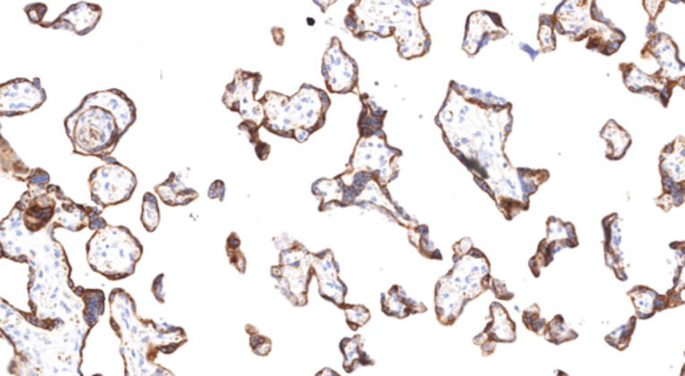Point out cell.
<instances>
[{
	"label": "cell",
	"instance_id": "cell-20",
	"mask_svg": "<svg viewBox=\"0 0 685 376\" xmlns=\"http://www.w3.org/2000/svg\"><path fill=\"white\" fill-rule=\"evenodd\" d=\"M312 193L320 200V212L344 208L345 184L341 175L334 178H319L312 184Z\"/></svg>",
	"mask_w": 685,
	"mask_h": 376
},
{
	"label": "cell",
	"instance_id": "cell-36",
	"mask_svg": "<svg viewBox=\"0 0 685 376\" xmlns=\"http://www.w3.org/2000/svg\"><path fill=\"white\" fill-rule=\"evenodd\" d=\"M47 5L38 3V4H30L26 7L27 15H29L30 21L35 24H40L43 21V16H45Z\"/></svg>",
	"mask_w": 685,
	"mask_h": 376
},
{
	"label": "cell",
	"instance_id": "cell-21",
	"mask_svg": "<svg viewBox=\"0 0 685 376\" xmlns=\"http://www.w3.org/2000/svg\"><path fill=\"white\" fill-rule=\"evenodd\" d=\"M341 351L344 356L342 369L345 372H351L358 370L359 367L374 366L375 361L369 358L368 354L364 348V339L360 335H355L353 338H345L341 342Z\"/></svg>",
	"mask_w": 685,
	"mask_h": 376
},
{
	"label": "cell",
	"instance_id": "cell-35",
	"mask_svg": "<svg viewBox=\"0 0 685 376\" xmlns=\"http://www.w3.org/2000/svg\"><path fill=\"white\" fill-rule=\"evenodd\" d=\"M490 289L495 292V297L498 300H513V292L509 291L508 286L503 281L498 280V278H492L490 283Z\"/></svg>",
	"mask_w": 685,
	"mask_h": 376
},
{
	"label": "cell",
	"instance_id": "cell-38",
	"mask_svg": "<svg viewBox=\"0 0 685 376\" xmlns=\"http://www.w3.org/2000/svg\"><path fill=\"white\" fill-rule=\"evenodd\" d=\"M164 278L165 275H160L153 283V294L160 303H165V291H164Z\"/></svg>",
	"mask_w": 685,
	"mask_h": 376
},
{
	"label": "cell",
	"instance_id": "cell-22",
	"mask_svg": "<svg viewBox=\"0 0 685 376\" xmlns=\"http://www.w3.org/2000/svg\"><path fill=\"white\" fill-rule=\"evenodd\" d=\"M601 132H604V134H601V137L608 140L609 149L608 154H606L608 158H622L627 149L630 148V142H632L628 132L622 127L617 125L614 121L606 124V126L604 127Z\"/></svg>",
	"mask_w": 685,
	"mask_h": 376
},
{
	"label": "cell",
	"instance_id": "cell-28",
	"mask_svg": "<svg viewBox=\"0 0 685 376\" xmlns=\"http://www.w3.org/2000/svg\"><path fill=\"white\" fill-rule=\"evenodd\" d=\"M258 129L260 127L253 123H249V121H242L239 125L240 134H244L248 141L255 146V151L258 154V159L266 161L269 157V153H271V145L261 141L260 130Z\"/></svg>",
	"mask_w": 685,
	"mask_h": 376
},
{
	"label": "cell",
	"instance_id": "cell-2",
	"mask_svg": "<svg viewBox=\"0 0 685 376\" xmlns=\"http://www.w3.org/2000/svg\"><path fill=\"white\" fill-rule=\"evenodd\" d=\"M345 29L360 40L395 37L399 56H422L430 50V37L420 24L412 2H353L348 5Z\"/></svg>",
	"mask_w": 685,
	"mask_h": 376
},
{
	"label": "cell",
	"instance_id": "cell-7",
	"mask_svg": "<svg viewBox=\"0 0 685 376\" xmlns=\"http://www.w3.org/2000/svg\"><path fill=\"white\" fill-rule=\"evenodd\" d=\"M91 200L97 207L105 209L107 207L123 204L133 196L137 188V177L129 167L120 162H110L97 167L89 178Z\"/></svg>",
	"mask_w": 685,
	"mask_h": 376
},
{
	"label": "cell",
	"instance_id": "cell-4",
	"mask_svg": "<svg viewBox=\"0 0 685 376\" xmlns=\"http://www.w3.org/2000/svg\"><path fill=\"white\" fill-rule=\"evenodd\" d=\"M88 261L94 272L112 281L123 280L136 272L141 260V243L126 226H107L96 232L88 243Z\"/></svg>",
	"mask_w": 685,
	"mask_h": 376
},
{
	"label": "cell",
	"instance_id": "cell-34",
	"mask_svg": "<svg viewBox=\"0 0 685 376\" xmlns=\"http://www.w3.org/2000/svg\"><path fill=\"white\" fill-rule=\"evenodd\" d=\"M29 186H38V188H47L50 185V175L43 169L31 170L29 180H27Z\"/></svg>",
	"mask_w": 685,
	"mask_h": 376
},
{
	"label": "cell",
	"instance_id": "cell-1",
	"mask_svg": "<svg viewBox=\"0 0 685 376\" xmlns=\"http://www.w3.org/2000/svg\"><path fill=\"white\" fill-rule=\"evenodd\" d=\"M137 120L136 105L117 89L89 94L82 105L64 120L74 153L110 162L115 146Z\"/></svg>",
	"mask_w": 685,
	"mask_h": 376
},
{
	"label": "cell",
	"instance_id": "cell-5",
	"mask_svg": "<svg viewBox=\"0 0 685 376\" xmlns=\"http://www.w3.org/2000/svg\"><path fill=\"white\" fill-rule=\"evenodd\" d=\"M283 237L285 243H276L280 248V264L271 268V275L276 280L277 288L293 305L304 307L309 303V286L314 276V253L287 235Z\"/></svg>",
	"mask_w": 685,
	"mask_h": 376
},
{
	"label": "cell",
	"instance_id": "cell-30",
	"mask_svg": "<svg viewBox=\"0 0 685 376\" xmlns=\"http://www.w3.org/2000/svg\"><path fill=\"white\" fill-rule=\"evenodd\" d=\"M522 321L523 326H525L529 331L533 332V334L539 335V337L544 335L547 321L546 319L542 316L541 310H539L538 305L533 304L531 307H529L528 310L523 311Z\"/></svg>",
	"mask_w": 685,
	"mask_h": 376
},
{
	"label": "cell",
	"instance_id": "cell-41",
	"mask_svg": "<svg viewBox=\"0 0 685 376\" xmlns=\"http://www.w3.org/2000/svg\"><path fill=\"white\" fill-rule=\"evenodd\" d=\"M96 376H101V375H96Z\"/></svg>",
	"mask_w": 685,
	"mask_h": 376
},
{
	"label": "cell",
	"instance_id": "cell-31",
	"mask_svg": "<svg viewBox=\"0 0 685 376\" xmlns=\"http://www.w3.org/2000/svg\"><path fill=\"white\" fill-rule=\"evenodd\" d=\"M226 253H228L229 261L231 264L239 270L240 273H245V268H247V260H245L244 253L241 252V242L237 234L229 235L228 240H226Z\"/></svg>",
	"mask_w": 685,
	"mask_h": 376
},
{
	"label": "cell",
	"instance_id": "cell-40",
	"mask_svg": "<svg viewBox=\"0 0 685 376\" xmlns=\"http://www.w3.org/2000/svg\"><path fill=\"white\" fill-rule=\"evenodd\" d=\"M553 376H569L566 374V372H561V370H555L554 372H553Z\"/></svg>",
	"mask_w": 685,
	"mask_h": 376
},
{
	"label": "cell",
	"instance_id": "cell-3",
	"mask_svg": "<svg viewBox=\"0 0 685 376\" xmlns=\"http://www.w3.org/2000/svg\"><path fill=\"white\" fill-rule=\"evenodd\" d=\"M258 102L264 110V129L300 143L326 125L331 107L327 91L307 83L295 96L266 91Z\"/></svg>",
	"mask_w": 685,
	"mask_h": 376
},
{
	"label": "cell",
	"instance_id": "cell-27",
	"mask_svg": "<svg viewBox=\"0 0 685 376\" xmlns=\"http://www.w3.org/2000/svg\"><path fill=\"white\" fill-rule=\"evenodd\" d=\"M160 207H158L157 197H156V194L148 192V193H145L144 200H142V224H144L145 229L148 232H155L158 226H160Z\"/></svg>",
	"mask_w": 685,
	"mask_h": 376
},
{
	"label": "cell",
	"instance_id": "cell-11",
	"mask_svg": "<svg viewBox=\"0 0 685 376\" xmlns=\"http://www.w3.org/2000/svg\"><path fill=\"white\" fill-rule=\"evenodd\" d=\"M579 239L573 224L562 223L558 218H550L547 221V237L542 240L536 256L529 262L531 272L538 278L542 268L547 267L554 260L555 253L565 248H576Z\"/></svg>",
	"mask_w": 685,
	"mask_h": 376
},
{
	"label": "cell",
	"instance_id": "cell-33",
	"mask_svg": "<svg viewBox=\"0 0 685 376\" xmlns=\"http://www.w3.org/2000/svg\"><path fill=\"white\" fill-rule=\"evenodd\" d=\"M253 332L255 334H252L250 332V348H252L253 353L256 354V355L260 356H266L269 353H271L272 350V342L268 339V338L264 337L263 334H260V332L258 331V329L253 327Z\"/></svg>",
	"mask_w": 685,
	"mask_h": 376
},
{
	"label": "cell",
	"instance_id": "cell-8",
	"mask_svg": "<svg viewBox=\"0 0 685 376\" xmlns=\"http://www.w3.org/2000/svg\"><path fill=\"white\" fill-rule=\"evenodd\" d=\"M263 75L260 73L237 70L233 81L226 86L223 97L224 105L231 112L239 113L242 120L249 121L258 127L263 126L264 110L256 96L258 93Z\"/></svg>",
	"mask_w": 685,
	"mask_h": 376
},
{
	"label": "cell",
	"instance_id": "cell-37",
	"mask_svg": "<svg viewBox=\"0 0 685 376\" xmlns=\"http://www.w3.org/2000/svg\"><path fill=\"white\" fill-rule=\"evenodd\" d=\"M225 191L226 188L224 181L216 180L215 183L209 186L207 196H209V199L220 200V201H224V200H225Z\"/></svg>",
	"mask_w": 685,
	"mask_h": 376
},
{
	"label": "cell",
	"instance_id": "cell-14",
	"mask_svg": "<svg viewBox=\"0 0 685 376\" xmlns=\"http://www.w3.org/2000/svg\"><path fill=\"white\" fill-rule=\"evenodd\" d=\"M101 16L102 10L99 5L78 3L72 4L56 21H42L40 26L46 29L70 30L77 35H86L98 24Z\"/></svg>",
	"mask_w": 685,
	"mask_h": 376
},
{
	"label": "cell",
	"instance_id": "cell-12",
	"mask_svg": "<svg viewBox=\"0 0 685 376\" xmlns=\"http://www.w3.org/2000/svg\"><path fill=\"white\" fill-rule=\"evenodd\" d=\"M312 269L319 284L320 296L334 303L339 308H344L348 288L339 278V264L333 251L325 250L314 253Z\"/></svg>",
	"mask_w": 685,
	"mask_h": 376
},
{
	"label": "cell",
	"instance_id": "cell-9",
	"mask_svg": "<svg viewBox=\"0 0 685 376\" xmlns=\"http://www.w3.org/2000/svg\"><path fill=\"white\" fill-rule=\"evenodd\" d=\"M323 77L327 90L334 94L353 93L359 85V66L342 48V40L334 37L323 56Z\"/></svg>",
	"mask_w": 685,
	"mask_h": 376
},
{
	"label": "cell",
	"instance_id": "cell-24",
	"mask_svg": "<svg viewBox=\"0 0 685 376\" xmlns=\"http://www.w3.org/2000/svg\"><path fill=\"white\" fill-rule=\"evenodd\" d=\"M409 240L420 254L431 260H442V253L430 239L427 226H417L409 229Z\"/></svg>",
	"mask_w": 685,
	"mask_h": 376
},
{
	"label": "cell",
	"instance_id": "cell-32",
	"mask_svg": "<svg viewBox=\"0 0 685 376\" xmlns=\"http://www.w3.org/2000/svg\"><path fill=\"white\" fill-rule=\"evenodd\" d=\"M546 21L541 19L538 39L544 51H552L555 48L554 30H553V16L544 15Z\"/></svg>",
	"mask_w": 685,
	"mask_h": 376
},
{
	"label": "cell",
	"instance_id": "cell-39",
	"mask_svg": "<svg viewBox=\"0 0 685 376\" xmlns=\"http://www.w3.org/2000/svg\"><path fill=\"white\" fill-rule=\"evenodd\" d=\"M317 376H341L339 374H336L335 372H333L331 369H325L322 370V372H319Z\"/></svg>",
	"mask_w": 685,
	"mask_h": 376
},
{
	"label": "cell",
	"instance_id": "cell-13",
	"mask_svg": "<svg viewBox=\"0 0 685 376\" xmlns=\"http://www.w3.org/2000/svg\"><path fill=\"white\" fill-rule=\"evenodd\" d=\"M517 340V326L508 310L501 303L490 305L489 323L481 334L474 338V345L481 348L482 355L489 356L495 353L498 343H514Z\"/></svg>",
	"mask_w": 685,
	"mask_h": 376
},
{
	"label": "cell",
	"instance_id": "cell-16",
	"mask_svg": "<svg viewBox=\"0 0 685 376\" xmlns=\"http://www.w3.org/2000/svg\"><path fill=\"white\" fill-rule=\"evenodd\" d=\"M382 311L391 318L406 319L415 313L427 312V307L410 297L401 286H393L382 294Z\"/></svg>",
	"mask_w": 685,
	"mask_h": 376
},
{
	"label": "cell",
	"instance_id": "cell-19",
	"mask_svg": "<svg viewBox=\"0 0 685 376\" xmlns=\"http://www.w3.org/2000/svg\"><path fill=\"white\" fill-rule=\"evenodd\" d=\"M155 191L169 207H185L199 199V192L183 183L181 175L175 172H172L163 184L156 186Z\"/></svg>",
	"mask_w": 685,
	"mask_h": 376
},
{
	"label": "cell",
	"instance_id": "cell-18",
	"mask_svg": "<svg viewBox=\"0 0 685 376\" xmlns=\"http://www.w3.org/2000/svg\"><path fill=\"white\" fill-rule=\"evenodd\" d=\"M361 112L359 115V138L385 135L383 125L387 115V110L380 107L369 94H360Z\"/></svg>",
	"mask_w": 685,
	"mask_h": 376
},
{
	"label": "cell",
	"instance_id": "cell-29",
	"mask_svg": "<svg viewBox=\"0 0 685 376\" xmlns=\"http://www.w3.org/2000/svg\"><path fill=\"white\" fill-rule=\"evenodd\" d=\"M342 311H344L348 327L352 331H358L359 329L366 326L371 319V312H369L368 308L361 304H345Z\"/></svg>",
	"mask_w": 685,
	"mask_h": 376
},
{
	"label": "cell",
	"instance_id": "cell-10",
	"mask_svg": "<svg viewBox=\"0 0 685 376\" xmlns=\"http://www.w3.org/2000/svg\"><path fill=\"white\" fill-rule=\"evenodd\" d=\"M46 101L39 78L15 80L0 85V117H16L37 110Z\"/></svg>",
	"mask_w": 685,
	"mask_h": 376
},
{
	"label": "cell",
	"instance_id": "cell-25",
	"mask_svg": "<svg viewBox=\"0 0 685 376\" xmlns=\"http://www.w3.org/2000/svg\"><path fill=\"white\" fill-rule=\"evenodd\" d=\"M636 326H638V319L636 316H632V318L628 319L627 323L609 332L605 337V342L616 350H627L630 347L633 334H635Z\"/></svg>",
	"mask_w": 685,
	"mask_h": 376
},
{
	"label": "cell",
	"instance_id": "cell-6",
	"mask_svg": "<svg viewBox=\"0 0 685 376\" xmlns=\"http://www.w3.org/2000/svg\"><path fill=\"white\" fill-rule=\"evenodd\" d=\"M402 150L388 145L387 135L359 138L345 173H368L382 188L398 177Z\"/></svg>",
	"mask_w": 685,
	"mask_h": 376
},
{
	"label": "cell",
	"instance_id": "cell-15",
	"mask_svg": "<svg viewBox=\"0 0 685 376\" xmlns=\"http://www.w3.org/2000/svg\"><path fill=\"white\" fill-rule=\"evenodd\" d=\"M604 234H605V261L606 265L613 270L614 275L619 280L627 281V269L630 265L627 264L624 251V239H622V221L619 216H608L603 221Z\"/></svg>",
	"mask_w": 685,
	"mask_h": 376
},
{
	"label": "cell",
	"instance_id": "cell-17",
	"mask_svg": "<svg viewBox=\"0 0 685 376\" xmlns=\"http://www.w3.org/2000/svg\"><path fill=\"white\" fill-rule=\"evenodd\" d=\"M628 296L632 300L638 320H648L656 313L671 308L668 297L649 286H636L628 292Z\"/></svg>",
	"mask_w": 685,
	"mask_h": 376
},
{
	"label": "cell",
	"instance_id": "cell-26",
	"mask_svg": "<svg viewBox=\"0 0 685 376\" xmlns=\"http://www.w3.org/2000/svg\"><path fill=\"white\" fill-rule=\"evenodd\" d=\"M83 302H85L86 305L85 320L89 324V329H91L98 321L99 316L104 313V292L99 291V289H86L85 295H83Z\"/></svg>",
	"mask_w": 685,
	"mask_h": 376
},
{
	"label": "cell",
	"instance_id": "cell-23",
	"mask_svg": "<svg viewBox=\"0 0 685 376\" xmlns=\"http://www.w3.org/2000/svg\"><path fill=\"white\" fill-rule=\"evenodd\" d=\"M542 337L546 342L560 346L563 343L573 342L579 338V334L566 323L562 315H557L552 320L547 321L546 329H545Z\"/></svg>",
	"mask_w": 685,
	"mask_h": 376
}]
</instances>
